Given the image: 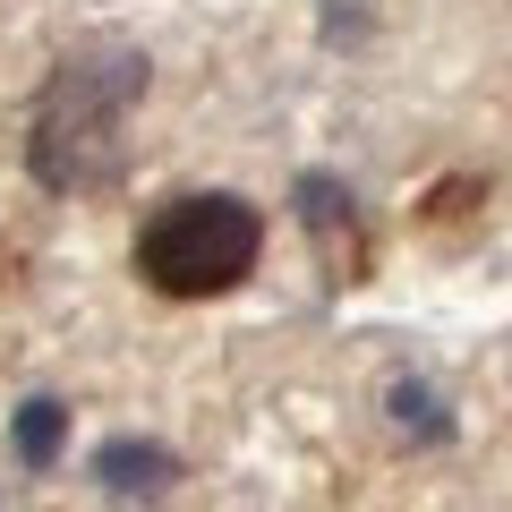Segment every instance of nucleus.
<instances>
[{
    "label": "nucleus",
    "instance_id": "2",
    "mask_svg": "<svg viewBox=\"0 0 512 512\" xmlns=\"http://www.w3.org/2000/svg\"><path fill=\"white\" fill-rule=\"evenodd\" d=\"M256 256H265V214L231 188H188L154 205L137 231V274L163 299H222L256 274Z\"/></svg>",
    "mask_w": 512,
    "mask_h": 512
},
{
    "label": "nucleus",
    "instance_id": "5",
    "mask_svg": "<svg viewBox=\"0 0 512 512\" xmlns=\"http://www.w3.org/2000/svg\"><path fill=\"white\" fill-rule=\"evenodd\" d=\"M384 410H393V427H402V436H419V444H453V410H444L436 384L393 376V384H384Z\"/></svg>",
    "mask_w": 512,
    "mask_h": 512
},
{
    "label": "nucleus",
    "instance_id": "1",
    "mask_svg": "<svg viewBox=\"0 0 512 512\" xmlns=\"http://www.w3.org/2000/svg\"><path fill=\"white\" fill-rule=\"evenodd\" d=\"M146 103V52L137 43H77L35 94L26 120V171L52 197H94L128 163V111Z\"/></svg>",
    "mask_w": 512,
    "mask_h": 512
},
{
    "label": "nucleus",
    "instance_id": "6",
    "mask_svg": "<svg viewBox=\"0 0 512 512\" xmlns=\"http://www.w3.org/2000/svg\"><path fill=\"white\" fill-rule=\"evenodd\" d=\"M350 205H359V197H350L333 171H299V214H308V231L325 239V248H333V231L359 239V214H350Z\"/></svg>",
    "mask_w": 512,
    "mask_h": 512
},
{
    "label": "nucleus",
    "instance_id": "4",
    "mask_svg": "<svg viewBox=\"0 0 512 512\" xmlns=\"http://www.w3.org/2000/svg\"><path fill=\"white\" fill-rule=\"evenodd\" d=\"M9 461L35 470V478L69 461V402H60V393H26V402L9 410Z\"/></svg>",
    "mask_w": 512,
    "mask_h": 512
},
{
    "label": "nucleus",
    "instance_id": "3",
    "mask_svg": "<svg viewBox=\"0 0 512 512\" xmlns=\"http://www.w3.org/2000/svg\"><path fill=\"white\" fill-rule=\"evenodd\" d=\"M86 470H94V487L120 495V504L128 495H171L180 487V453H171L163 436H103Z\"/></svg>",
    "mask_w": 512,
    "mask_h": 512
}]
</instances>
